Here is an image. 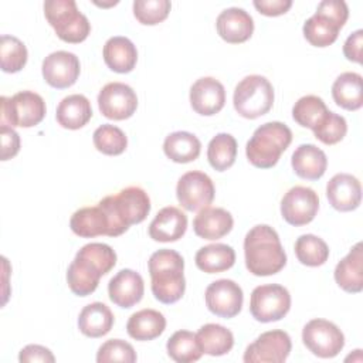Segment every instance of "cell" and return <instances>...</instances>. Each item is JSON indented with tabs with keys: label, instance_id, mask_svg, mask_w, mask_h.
<instances>
[{
	"label": "cell",
	"instance_id": "obj_1",
	"mask_svg": "<svg viewBox=\"0 0 363 363\" xmlns=\"http://www.w3.org/2000/svg\"><path fill=\"white\" fill-rule=\"evenodd\" d=\"M116 264V252L104 242L85 244L75 255L67 269V282L72 294L78 296L91 295L102 275L108 274Z\"/></svg>",
	"mask_w": 363,
	"mask_h": 363
},
{
	"label": "cell",
	"instance_id": "obj_2",
	"mask_svg": "<svg viewBox=\"0 0 363 363\" xmlns=\"http://www.w3.org/2000/svg\"><path fill=\"white\" fill-rule=\"evenodd\" d=\"M244 257L247 269L255 277L278 274L286 264V254L279 235L267 224H258L247 233Z\"/></svg>",
	"mask_w": 363,
	"mask_h": 363
},
{
	"label": "cell",
	"instance_id": "obj_3",
	"mask_svg": "<svg viewBox=\"0 0 363 363\" xmlns=\"http://www.w3.org/2000/svg\"><path fill=\"white\" fill-rule=\"evenodd\" d=\"M147 268L152 294L159 302L170 305L184 295V259L177 251L169 248L155 251L147 261Z\"/></svg>",
	"mask_w": 363,
	"mask_h": 363
},
{
	"label": "cell",
	"instance_id": "obj_4",
	"mask_svg": "<svg viewBox=\"0 0 363 363\" xmlns=\"http://www.w3.org/2000/svg\"><path fill=\"white\" fill-rule=\"evenodd\" d=\"M109 220V237H118L133 224L142 223L150 211L147 193L138 186L122 189L118 194L106 196L99 203Z\"/></svg>",
	"mask_w": 363,
	"mask_h": 363
},
{
	"label": "cell",
	"instance_id": "obj_5",
	"mask_svg": "<svg viewBox=\"0 0 363 363\" xmlns=\"http://www.w3.org/2000/svg\"><path fill=\"white\" fill-rule=\"evenodd\" d=\"M292 142L291 129L278 121L258 126L247 142L245 155L248 162L259 169L275 166L281 155Z\"/></svg>",
	"mask_w": 363,
	"mask_h": 363
},
{
	"label": "cell",
	"instance_id": "obj_6",
	"mask_svg": "<svg viewBox=\"0 0 363 363\" xmlns=\"http://www.w3.org/2000/svg\"><path fill=\"white\" fill-rule=\"evenodd\" d=\"M347 17L349 9L343 0H322L315 14L303 23V37L313 47H328L336 41Z\"/></svg>",
	"mask_w": 363,
	"mask_h": 363
},
{
	"label": "cell",
	"instance_id": "obj_7",
	"mask_svg": "<svg viewBox=\"0 0 363 363\" xmlns=\"http://www.w3.org/2000/svg\"><path fill=\"white\" fill-rule=\"evenodd\" d=\"M44 16L57 37L65 43H82L91 33L89 20L78 10L74 0L44 1Z\"/></svg>",
	"mask_w": 363,
	"mask_h": 363
},
{
	"label": "cell",
	"instance_id": "obj_8",
	"mask_svg": "<svg viewBox=\"0 0 363 363\" xmlns=\"http://www.w3.org/2000/svg\"><path fill=\"white\" fill-rule=\"evenodd\" d=\"M237 113L247 119H257L269 112L274 105V88L262 75H247L242 78L233 95Z\"/></svg>",
	"mask_w": 363,
	"mask_h": 363
},
{
	"label": "cell",
	"instance_id": "obj_9",
	"mask_svg": "<svg viewBox=\"0 0 363 363\" xmlns=\"http://www.w3.org/2000/svg\"><path fill=\"white\" fill-rule=\"evenodd\" d=\"M0 125L31 128L38 125L47 112L41 95L33 91H20L13 96L0 98Z\"/></svg>",
	"mask_w": 363,
	"mask_h": 363
},
{
	"label": "cell",
	"instance_id": "obj_10",
	"mask_svg": "<svg viewBox=\"0 0 363 363\" xmlns=\"http://www.w3.org/2000/svg\"><path fill=\"white\" fill-rule=\"evenodd\" d=\"M291 309L289 291L279 284H267L254 288L250 298L252 318L262 323L281 320Z\"/></svg>",
	"mask_w": 363,
	"mask_h": 363
},
{
	"label": "cell",
	"instance_id": "obj_11",
	"mask_svg": "<svg viewBox=\"0 0 363 363\" xmlns=\"http://www.w3.org/2000/svg\"><path fill=\"white\" fill-rule=\"evenodd\" d=\"M302 342L318 357L330 359L340 353L345 346V335L326 319H312L302 329Z\"/></svg>",
	"mask_w": 363,
	"mask_h": 363
},
{
	"label": "cell",
	"instance_id": "obj_12",
	"mask_svg": "<svg viewBox=\"0 0 363 363\" xmlns=\"http://www.w3.org/2000/svg\"><path fill=\"white\" fill-rule=\"evenodd\" d=\"M216 189L213 180L200 170L184 173L176 186V197L187 211H197L208 207L214 200Z\"/></svg>",
	"mask_w": 363,
	"mask_h": 363
},
{
	"label": "cell",
	"instance_id": "obj_13",
	"mask_svg": "<svg viewBox=\"0 0 363 363\" xmlns=\"http://www.w3.org/2000/svg\"><path fill=\"white\" fill-rule=\"evenodd\" d=\"M292 342L286 332L275 329L261 333L244 352L245 363H282L291 353Z\"/></svg>",
	"mask_w": 363,
	"mask_h": 363
},
{
	"label": "cell",
	"instance_id": "obj_14",
	"mask_svg": "<svg viewBox=\"0 0 363 363\" xmlns=\"http://www.w3.org/2000/svg\"><path fill=\"white\" fill-rule=\"evenodd\" d=\"M319 210V197L306 186L291 187L281 200L282 218L295 227L309 224Z\"/></svg>",
	"mask_w": 363,
	"mask_h": 363
},
{
	"label": "cell",
	"instance_id": "obj_15",
	"mask_svg": "<svg viewBox=\"0 0 363 363\" xmlns=\"http://www.w3.org/2000/svg\"><path fill=\"white\" fill-rule=\"evenodd\" d=\"M207 309L216 316L230 319L241 312L244 294L241 286L233 279H217L206 288Z\"/></svg>",
	"mask_w": 363,
	"mask_h": 363
},
{
	"label": "cell",
	"instance_id": "obj_16",
	"mask_svg": "<svg viewBox=\"0 0 363 363\" xmlns=\"http://www.w3.org/2000/svg\"><path fill=\"white\" fill-rule=\"evenodd\" d=\"M101 113L113 121L130 118L138 108L136 92L123 82H109L98 94Z\"/></svg>",
	"mask_w": 363,
	"mask_h": 363
},
{
	"label": "cell",
	"instance_id": "obj_17",
	"mask_svg": "<svg viewBox=\"0 0 363 363\" xmlns=\"http://www.w3.org/2000/svg\"><path fill=\"white\" fill-rule=\"evenodd\" d=\"M43 78L45 82L57 89L72 86L81 72L79 60L69 51H54L43 60Z\"/></svg>",
	"mask_w": 363,
	"mask_h": 363
},
{
	"label": "cell",
	"instance_id": "obj_18",
	"mask_svg": "<svg viewBox=\"0 0 363 363\" xmlns=\"http://www.w3.org/2000/svg\"><path fill=\"white\" fill-rule=\"evenodd\" d=\"M225 104L224 85L213 78H199L190 88V105L193 111L203 116L218 113Z\"/></svg>",
	"mask_w": 363,
	"mask_h": 363
},
{
	"label": "cell",
	"instance_id": "obj_19",
	"mask_svg": "<svg viewBox=\"0 0 363 363\" xmlns=\"http://www.w3.org/2000/svg\"><path fill=\"white\" fill-rule=\"evenodd\" d=\"M145 294L143 278L139 272L125 268L113 275L108 284L109 299L119 308H132L139 303Z\"/></svg>",
	"mask_w": 363,
	"mask_h": 363
},
{
	"label": "cell",
	"instance_id": "obj_20",
	"mask_svg": "<svg viewBox=\"0 0 363 363\" xmlns=\"http://www.w3.org/2000/svg\"><path fill=\"white\" fill-rule=\"evenodd\" d=\"M329 204L337 211H352L360 206L362 186L357 177L349 173L335 174L326 184Z\"/></svg>",
	"mask_w": 363,
	"mask_h": 363
},
{
	"label": "cell",
	"instance_id": "obj_21",
	"mask_svg": "<svg viewBox=\"0 0 363 363\" xmlns=\"http://www.w3.org/2000/svg\"><path fill=\"white\" fill-rule=\"evenodd\" d=\"M216 27L218 35L224 41L230 44H240L252 35L254 20L244 9L230 7L218 14Z\"/></svg>",
	"mask_w": 363,
	"mask_h": 363
},
{
	"label": "cell",
	"instance_id": "obj_22",
	"mask_svg": "<svg viewBox=\"0 0 363 363\" xmlns=\"http://www.w3.org/2000/svg\"><path fill=\"white\" fill-rule=\"evenodd\" d=\"M187 230V216L174 206L163 207L149 224V237L159 242L180 240Z\"/></svg>",
	"mask_w": 363,
	"mask_h": 363
},
{
	"label": "cell",
	"instance_id": "obj_23",
	"mask_svg": "<svg viewBox=\"0 0 363 363\" xmlns=\"http://www.w3.org/2000/svg\"><path fill=\"white\" fill-rule=\"evenodd\" d=\"M234 225L230 211L221 207H204L193 220V230L204 240H218L227 235Z\"/></svg>",
	"mask_w": 363,
	"mask_h": 363
},
{
	"label": "cell",
	"instance_id": "obj_24",
	"mask_svg": "<svg viewBox=\"0 0 363 363\" xmlns=\"http://www.w3.org/2000/svg\"><path fill=\"white\" fill-rule=\"evenodd\" d=\"M294 173L305 180L320 179L328 167V157L322 149L312 143L299 145L291 157Z\"/></svg>",
	"mask_w": 363,
	"mask_h": 363
},
{
	"label": "cell",
	"instance_id": "obj_25",
	"mask_svg": "<svg viewBox=\"0 0 363 363\" xmlns=\"http://www.w3.org/2000/svg\"><path fill=\"white\" fill-rule=\"evenodd\" d=\"M336 284L349 294H359L363 289V250L357 242L349 254L342 258L333 272Z\"/></svg>",
	"mask_w": 363,
	"mask_h": 363
},
{
	"label": "cell",
	"instance_id": "obj_26",
	"mask_svg": "<svg viewBox=\"0 0 363 363\" xmlns=\"http://www.w3.org/2000/svg\"><path fill=\"white\" fill-rule=\"evenodd\" d=\"M102 55L106 67L118 74L130 72L138 61V50L135 44L128 37L122 35L108 38Z\"/></svg>",
	"mask_w": 363,
	"mask_h": 363
},
{
	"label": "cell",
	"instance_id": "obj_27",
	"mask_svg": "<svg viewBox=\"0 0 363 363\" xmlns=\"http://www.w3.org/2000/svg\"><path fill=\"white\" fill-rule=\"evenodd\" d=\"M92 118L91 102L85 95L72 94L65 96L57 106L55 119L65 129H79Z\"/></svg>",
	"mask_w": 363,
	"mask_h": 363
},
{
	"label": "cell",
	"instance_id": "obj_28",
	"mask_svg": "<svg viewBox=\"0 0 363 363\" xmlns=\"http://www.w3.org/2000/svg\"><path fill=\"white\" fill-rule=\"evenodd\" d=\"M69 227L74 234L82 238H92L98 235L109 237V220L99 206L77 210L69 220Z\"/></svg>",
	"mask_w": 363,
	"mask_h": 363
},
{
	"label": "cell",
	"instance_id": "obj_29",
	"mask_svg": "<svg viewBox=\"0 0 363 363\" xmlns=\"http://www.w3.org/2000/svg\"><path fill=\"white\" fill-rule=\"evenodd\" d=\"M113 313L102 302H92L82 308L78 316V329L88 337H102L112 329Z\"/></svg>",
	"mask_w": 363,
	"mask_h": 363
},
{
	"label": "cell",
	"instance_id": "obj_30",
	"mask_svg": "<svg viewBox=\"0 0 363 363\" xmlns=\"http://www.w3.org/2000/svg\"><path fill=\"white\" fill-rule=\"evenodd\" d=\"M166 329V318L156 309H140L130 315L126 323L128 335L140 342L159 337Z\"/></svg>",
	"mask_w": 363,
	"mask_h": 363
},
{
	"label": "cell",
	"instance_id": "obj_31",
	"mask_svg": "<svg viewBox=\"0 0 363 363\" xmlns=\"http://www.w3.org/2000/svg\"><path fill=\"white\" fill-rule=\"evenodd\" d=\"M332 96L337 106L357 111L363 105V79L357 72L340 74L332 85Z\"/></svg>",
	"mask_w": 363,
	"mask_h": 363
},
{
	"label": "cell",
	"instance_id": "obj_32",
	"mask_svg": "<svg viewBox=\"0 0 363 363\" xmlns=\"http://www.w3.org/2000/svg\"><path fill=\"white\" fill-rule=\"evenodd\" d=\"M194 261L200 271L206 274H218L234 265L235 251L227 244H208L196 252Z\"/></svg>",
	"mask_w": 363,
	"mask_h": 363
},
{
	"label": "cell",
	"instance_id": "obj_33",
	"mask_svg": "<svg viewBox=\"0 0 363 363\" xmlns=\"http://www.w3.org/2000/svg\"><path fill=\"white\" fill-rule=\"evenodd\" d=\"M163 152L176 163H189L200 156L201 143L196 135L186 130H177L166 136Z\"/></svg>",
	"mask_w": 363,
	"mask_h": 363
},
{
	"label": "cell",
	"instance_id": "obj_34",
	"mask_svg": "<svg viewBox=\"0 0 363 363\" xmlns=\"http://www.w3.org/2000/svg\"><path fill=\"white\" fill-rule=\"evenodd\" d=\"M203 353L208 356L227 354L234 346V335L218 323H206L196 333Z\"/></svg>",
	"mask_w": 363,
	"mask_h": 363
},
{
	"label": "cell",
	"instance_id": "obj_35",
	"mask_svg": "<svg viewBox=\"0 0 363 363\" xmlns=\"http://www.w3.org/2000/svg\"><path fill=\"white\" fill-rule=\"evenodd\" d=\"M166 350L169 357L177 363L197 362L203 354V350L199 345L196 333L189 330L174 332L167 339Z\"/></svg>",
	"mask_w": 363,
	"mask_h": 363
},
{
	"label": "cell",
	"instance_id": "obj_36",
	"mask_svg": "<svg viewBox=\"0 0 363 363\" xmlns=\"http://www.w3.org/2000/svg\"><path fill=\"white\" fill-rule=\"evenodd\" d=\"M237 157V140L230 133H217L207 146V159L217 172L230 169Z\"/></svg>",
	"mask_w": 363,
	"mask_h": 363
},
{
	"label": "cell",
	"instance_id": "obj_37",
	"mask_svg": "<svg viewBox=\"0 0 363 363\" xmlns=\"http://www.w3.org/2000/svg\"><path fill=\"white\" fill-rule=\"evenodd\" d=\"M329 112L326 104L320 96L305 95L299 98L292 108L294 121L302 128L315 129Z\"/></svg>",
	"mask_w": 363,
	"mask_h": 363
},
{
	"label": "cell",
	"instance_id": "obj_38",
	"mask_svg": "<svg viewBox=\"0 0 363 363\" xmlns=\"http://www.w3.org/2000/svg\"><path fill=\"white\" fill-rule=\"evenodd\" d=\"M295 255L306 267H320L329 258V247L320 237L303 234L295 241Z\"/></svg>",
	"mask_w": 363,
	"mask_h": 363
},
{
	"label": "cell",
	"instance_id": "obj_39",
	"mask_svg": "<svg viewBox=\"0 0 363 363\" xmlns=\"http://www.w3.org/2000/svg\"><path fill=\"white\" fill-rule=\"evenodd\" d=\"M94 146L98 152L108 156H118L126 150L128 138L125 132L111 123L98 126L92 135Z\"/></svg>",
	"mask_w": 363,
	"mask_h": 363
},
{
	"label": "cell",
	"instance_id": "obj_40",
	"mask_svg": "<svg viewBox=\"0 0 363 363\" xmlns=\"http://www.w3.org/2000/svg\"><path fill=\"white\" fill-rule=\"evenodd\" d=\"M27 48L21 40L14 35L3 34L0 40V61L4 72L13 74L23 69L27 62Z\"/></svg>",
	"mask_w": 363,
	"mask_h": 363
},
{
	"label": "cell",
	"instance_id": "obj_41",
	"mask_svg": "<svg viewBox=\"0 0 363 363\" xmlns=\"http://www.w3.org/2000/svg\"><path fill=\"white\" fill-rule=\"evenodd\" d=\"M172 3L169 0H135L133 16L143 26H155L162 23L170 13Z\"/></svg>",
	"mask_w": 363,
	"mask_h": 363
},
{
	"label": "cell",
	"instance_id": "obj_42",
	"mask_svg": "<svg viewBox=\"0 0 363 363\" xmlns=\"http://www.w3.org/2000/svg\"><path fill=\"white\" fill-rule=\"evenodd\" d=\"M312 132L315 138L322 143L335 145L345 138L347 132V123L342 115L329 111L323 121Z\"/></svg>",
	"mask_w": 363,
	"mask_h": 363
},
{
	"label": "cell",
	"instance_id": "obj_43",
	"mask_svg": "<svg viewBox=\"0 0 363 363\" xmlns=\"http://www.w3.org/2000/svg\"><path fill=\"white\" fill-rule=\"evenodd\" d=\"M138 356L133 346L122 339H109L102 343L96 352V362L98 363H108V362H123V363H133L136 362Z\"/></svg>",
	"mask_w": 363,
	"mask_h": 363
},
{
	"label": "cell",
	"instance_id": "obj_44",
	"mask_svg": "<svg viewBox=\"0 0 363 363\" xmlns=\"http://www.w3.org/2000/svg\"><path fill=\"white\" fill-rule=\"evenodd\" d=\"M0 135H1V160H9L14 157L20 150V136L11 126H6V125L0 126Z\"/></svg>",
	"mask_w": 363,
	"mask_h": 363
},
{
	"label": "cell",
	"instance_id": "obj_45",
	"mask_svg": "<svg viewBox=\"0 0 363 363\" xmlns=\"http://www.w3.org/2000/svg\"><path fill=\"white\" fill-rule=\"evenodd\" d=\"M18 360L21 363H28V362H45V363H52L55 362V357L50 349L41 345H27L20 350Z\"/></svg>",
	"mask_w": 363,
	"mask_h": 363
},
{
	"label": "cell",
	"instance_id": "obj_46",
	"mask_svg": "<svg viewBox=\"0 0 363 363\" xmlns=\"http://www.w3.org/2000/svg\"><path fill=\"white\" fill-rule=\"evenodd\" d=\"M292 6L291 0H255L254 7L264 16L277 17L285 14Z\"/></svg>",
	"mask_w": 363,
	"mask_h": 363
},
{
	"label": "cell",
	"instance_id": "obj_47",
	"mask_svg": "<svg viewBox=\"0 0 363 363\" xmlns=\"http://www.w3.org/2000/svg\"><path fill=\"white\" fill-rule=\"evenodd\" d=\"M362 44H363V30H356L345 41L343 54L346 60L362 64Z\"/></svg>",
	"mask_w": 363,
	"mask_h": 363
},
{
	"label": "cell",
	"instance_id": "obj_48",
	"mask_svg": "<svg viewBox=\"0 0 363 363\" xmlns=\"http://www.w3.org/2000/svg\"><path fill=\"white\" fill-rule=\"evenodd\" d=\"M96 6H101V7H108V6H115L118 4V1H111V3H98V1H94Z\"/></svg>",
	"mask_w": 363,
	"mask_h": 363
}]
</instances>
